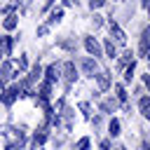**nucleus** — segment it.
I'll return each mask as SVG.
<instances>
[{
    "instance_id": "f257e3e1",
    "label": "nucleus",
    "mask_w": 150,
    "mask_h": 150,
    "mask_svg": "<svg viewBox=\"0 0 150 150\" xmlns=\"http://www.w3.org/2000/svg\"><path fill=\"white\" fill-rule=\"evenodd\" d=\"M138 52H141V56H148V52H150V28L145 26L143 30H141V42H138Z\"/></svg>"
},
{
    "instance_id": "f03ea898",
    "label": "nucleus",
    "mask_w": 150,
    "mask_h": 150,
    "mask_svg": "<svg viewBox=\"0 0 150 150\" xmlns=\"http://www.w3.org/2000/svg\"><path fill=\"white\" fill-rule=\"evenodd\" d=\"M84 47H87V52H89L91 56H101V47H98V42H96L94 38H87V40H84Z\"/></svg>"
},
{
    "instance_id": "7ed1b4c3",
    "label": "nucleus",
    "mask_w": 150,
    "mask_h": 150,
    "mask_svg": "<svg viewBox=\"0 0 150 150\" xmlns=\"http://www.w3.org/2000/svg\"><path fill=\"white\" fill-rule=\"evenodd\" d=\"M110 35H112V38H115L117 42H124V40H127L124 30H122V28H120V26H117L115 21H110Z\"/></svg>"
},
{
    "instance_id": "20e7f679",
    "label": "nucleus",
    "mask_w": 150,
    "mask_h": 150,
    "mask_svg": "<svg viewBox=\"0 0 150 150\" xmlns=\"http://www.w3.org/2000/svg\"><path fill=\"white\" fill-rule=\"evenodd\" d=\"M138 108H141V115H143L145 120H150V98H148V96H141V98H138Z\"/></svg>"
},
{
    "instance_id": "39448f33",
    "label": "nucleus",
    "mask_w": 150,
    "mask_h": 150,
    "mask_svg": "<svg viewBox=\"0 0 150 150\" xmlns=\"http://www.w3.org/2000/svg\"><path fill=\"white\" fill-rule=\"evenodd\" d=\"M63 75H66V80H68V82H73V80L77 77V70H75V66H73L70 61L63 66Z\"/></svg>"
},
{
    "instance_id": "423d86ee",
    "label": "nucleus",
    "mask_w": 150,
    "mask_h": 150,
    "mask_svg": "<svg viewBox=\"0 0 150 150\" xmlns=\"http://www.w3.org/2000/svg\"><path fill=\"white\" fill-rule=\"evenodd\" d=\"M82 68H84L87 75H94L96 73V61L94 59H82Z\"/></svg>"
},
{
    "instance_id": "0eeeda50",
    "label": "nucleus",
    "mask_w": 150,
    "mask_h": 150,
    "mask_svg": "<svg viewBox=\"0 0 150 150\" xmlns=\"http://www.w3.org/2000/svg\"><path fill=\"white\" fill-rule=\"evenodd\" d=\"M59 75H61V68H59V66H49V68H47V80H49V82H56Z\"/></svg>"
},
{
    "instance_id": "6e6552de",
    "label": "nucleus",
    "mask_w": 150,
    "mask_h": 150,
    "mask_svg": "<svg viewBox=\"0 0 150 150\" xmlns=\"http://www.w3.org/2000/svg\"><path fill=\"white\" fill-rule=\"evenodd\" d=\"M94 77H96V82H98V87H101V89H108V87H110V80H108V73H96Z\"/></svg>"
},
{
    "instance_id": "1a4fd4ad",
    "label": "nucleus",
    "mask_w": 150,
    "mask_h": 150,
    "mask_svg": "<svg viewBox=\"0 0 150 150\" xmlns=\"http://www.w3.org/2000/svg\"><path fill=\"white\" fill-rule=\"evenodd\" d=\"M108 131H110V136H112V138H115V136H120V120H110Z\"/></svg>"
},
{
    "instance_id": "9d476101",
    "label": "nucleus",
    "mask_w": 150,
    "mask_h": 150,
    "mask_svg": "<svg viewBox=\"0 0 150 150\" xmlns=\"http://www.w3.org/2000/svg\"><path fill=\"white\" fill-rule=\"evenodd\" d=\"M103 47H105V52H108V56H110V59H112V56H117V49H115V45H112L110 40H105V42H103Z\"/></svg>"
},
{
    "instance_id": "9b49d317",
    "label": "nucleus",
    "mask_w": 150,
    "mask_h": 150,
    "mask_svg": "<svg viewBox=\"0 0 150 150\" xmlns=\"http://www.w3.org/2000/svg\"><path fill=\"white\" fill-rule=\"evenodd\" d=\"M134 80V61H131V66H127V70H124V82H131Z\"/></svg>"
},
{
    "instance_id": "f8f14e48",
    "label": "nucleus",
    "mask_w": 150,
    "mask_h": 150,
    "mask_svg": "<svg viewBox=\"0 0 150 150\" xmlns=\"http://www.w3.org/2000/svg\"><path fill=\"white\" fill-rule=\"evenodd\" d=\"M115 91H117V101H127V91H124V87H122V84H117V87H115Z\"/></svg>"
},
{
    "instance_id": "ddd939ff",
    "label": "nucleus",
    "mask_w": 150,
    "mask_h": 150,
    "mask_svg": "<svg viewBox=\"0 0 150 150\" xmlns=\"http://www.w3.org/2000/svg\"><path fill=\"white\" fill-rule=\"evenodd\" d=\"M14 26H16V16H7V19H5V28H7V30H12Z\"/></svg>"
},
{
    "instance_id": "4468645a",
    "label": "nucleus",
    "mask_w": 150,
    "mask_h": 150,
    "mask_svg": "<svg viewBox=\"0 0 150 150\" xmlns=\"http://www.w3.org/2000/svg\"><path fill=\"white\" fill-rule=\"evenodd\" d=\"M105 5V0H89V7L91 9H96V7H103Z\"/></svg>"
},
{
    "instance_id": "2eb2a0df",
    "label": "nucleus",
    "mask_w": 150,
    "mask_h": 150,
    "mask_svg": "<svg viewBox=\"0 0 150 150\" xmlns=\"http://www.w3.org/2000/svg\"><path fill=\"white\" fill-rule=\"evenodd\" d=\"M91 23H94V28H98V26L103 23V16H98V14H94V19H91Z\"/></svg>"
},
{
    "instance_id": "dca6fc26",
    "label": "nucleus",
    "mask_w": 150,
    "mask_h": 150,
    "mask_svg": "<svg viewBox=\"0 0 150 150\" xmlns=\"http://www.w3.org/2000/svg\"><path fill=\"white\" fill-rule=\"evenodd\" d=\"M143 7H145V9H150V0H143Z\"/></svg>"
},
{
    "instance_id": "f3484780",
    "label": "nucleus",
    "mask_w": 150,
    "mask_h": 150,
    "mask_svg": "<svg viewBox=\"0 0 150 150\" xmlns=\"http://www.w3.org/2000/svg\"><path fill=\"white\" fill-rule=\"evenodd\" d=\"M70 2H73V0H63V5H70Z\"/></svg>"
},
{
    "instance_id": "a211bd4d",
    "label": "nucleus",
    "mask_w": 150,
    "mask_h": 150,
    "mask_svg": "<svg viewBox=\"0 0 150 150\" xmlns=\"http://www.w3.org/2000/svg\"><path fill=\"white\" fill-rule=\"evenodd\" d=\"M117 150H124V148H117Z\"/></svg>"
},
{
    "instance_id": "6ab92c4d",
    "label": "nucleus",
    "mask_w": 150,
    "mask_h": 150,
    "mask_svg": "<svg viewBox=\"0 0 150 150\" xmlns=\"http://www.w3.org/2000/svg\"><path fill=\"white\" fill-rule=\"evenodd\" d=\"M148 59H150V52H148Z\"/></svg>"
}]
</instances>
